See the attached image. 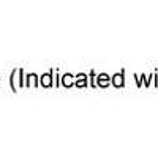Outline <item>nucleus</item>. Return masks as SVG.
<instances>
[{
	"mask_svg": "<svg viewBox=\"0 0 158 158\" xmlns=\"http://www.w3.org/2000/svg\"><path fill=\"white\" fill-rule=\"evenodd\" d=\"M43 84H44V85H49V84H51V81H49V76H48V74L43 77Z\"/></svg>",
	"mask_w": 158,
	"mask_h": 158,
	"instance_id": "obj_1",
	"label": "nucleus"
}]
</instances>
